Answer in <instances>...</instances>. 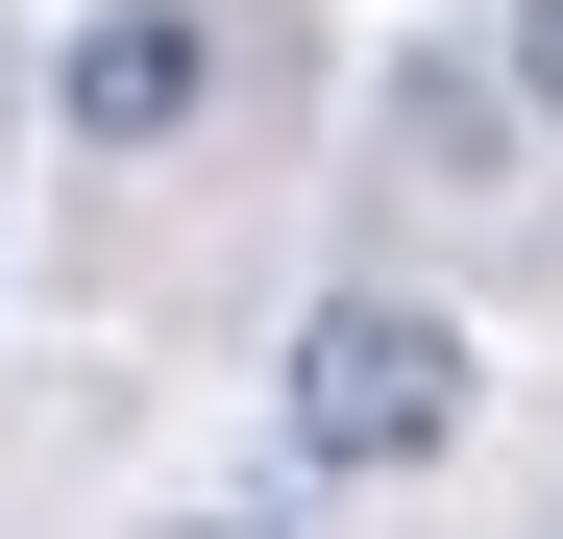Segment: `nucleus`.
<instances>
[{"label": "nucleus", "instance_id": "nucleus-1", "mask_svg": "<svg viewBox=\"0 0 563 539\" xmlns=\"http://www.w3.org/2000/svg\"><path fill=\"white\" fill-rule=\"evenodd\" d=\"M441 441H465V319L319 295L295 319V466H441Z\"/></svg>", "mask_w": 563, "mask_h": 539}, {"label": "nucleus", "instance_id": "nucleus-2", "mask_svg": "<svg viewBox=\"0 0 563 539\" xmlns=\"http://www.w3.org/2000/svg\"><path fill=\"white\" fill-rule=\"evenodd\" d=\"M197 74H221L197 0H99V25L49 50V123H74V147H172V123H197Z\"/></svg>", "mask_w": 563, "mask_h": 539}, {"label": "nucleus", "instance_id": "nucleus-3", "mask_svg": "<svg viewBox=\"0 0 563 539\" xmlns=\"http://www.w3.org/2000/svg\"><path fill=\"white\" fill-rule=\"evenodd\" d=\"M515 99H539V123H563V0H515Z\"/></svg>", "mask_w": 563, "mask_h": 539}]
</instances>
